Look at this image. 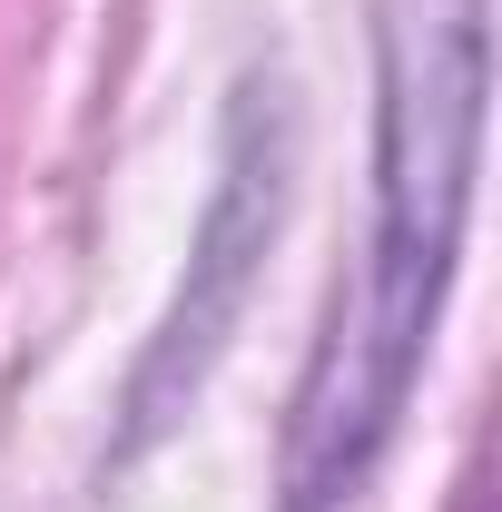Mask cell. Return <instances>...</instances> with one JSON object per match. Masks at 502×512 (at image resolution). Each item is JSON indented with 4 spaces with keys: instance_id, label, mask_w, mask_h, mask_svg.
<instances>
[{
    "instance_id": "obj_1",
    "label": "cell",
    "mask_w": 502,
    "mask_h": 512,
    "mask_svg": "<svg viewBox=\"0 0 502 512\" xmlns=\"http://www.w3.org/2000/svg\"><path fill=\"white\" fill-rule=\"evenodd\" d=\"M493 109V0H375L365 247L325 296L276 434V512H355L414 414L443 296L473 227Z\"/></svg>"
},
{
    "instance_id": "obj_2",
    "label": "cell",
    "mask_w": 502,
    "mask_h": 512,
    "mask_svg": "<svg viewBox=\"0 0 502 512\" xmlns=\"http://www.w3.org/2000/svg\"><path fill=\"white\" fill-rule=\"evenodd\" d=\"M286 178H296V89H286V69L266 60V69H237V89L217 109V178H207V207H197L178 296H168V316L148 325V345H138V365L119 384V434L99 453V473H128L138 453H158L178 434V414L207 394L217 355L247 325L266 247L286 227Z\"/></svg>"
}]
</instances>
